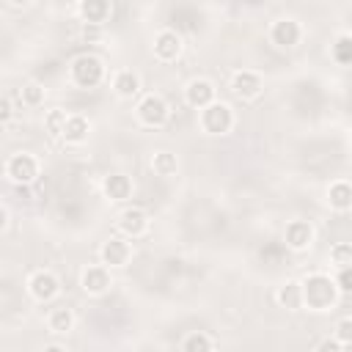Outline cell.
<instances>
[{
    "label": "cell",
    "instance_id": "26",
    "mask_svg": "<svg viewBox=\"0 0 352 352\" xmlns=\"http://www.w3.org/2000/svg\"><path fill=\"white\" fill-rule=\"evenodd\" d=\"M330 258H333V264H336L338 270L352 267V242H338V245H333Z\"/></svg>",
    "mask_w": 352,
    "mask_h": 352
},
{
    "label": "cell",
    "instance_id": "32",
    "mask_svg": "<svg viewBox=\"0 0 352 352\" xmlns=\"http://www.w3.org/2000/svg\"><path fill=\"white\" fill-rule=\"evenodd\" d=\"M82 38L85 41H99L102 38V25H82Z\"/></svg>",
    "mask_w": 352,
    "mask_h": 352
},
{
    "label": "cell",
    "instance_id": "4",
    "mask_svg": "<svg viewBox=\"0 0 352 352\" xmlns=\"http://www.w3.org/2000/svg\"><path fill=\"white\" fill-rule=\"evenodd\" d=\"M231 126H234V113H231L228 104L214 102L206 110H201V129L204 132H209V135H226V132H231Z\"/></svg>",
    "mask_w": 352,
    "mask_h": 352
},
{
    "label": "cell",
    "instance_id": "28",
    "mask_svg": "<svg viewBox=\"0 0 352 352\" xmlns=\"http://www.w3.org/2000/svg\"><path fill=\"white\" fill-rule=\"evenodd\" d=\"M333 338H336L338 344H349V341H352V319H349V316H346V319H338Z\"/></svg>",
    "mask_w": 352,
    "mask_h": 352
},
{
    "label": "cell",
    "instance_id": "15",
    "mask_svg": "<svg viewBox=\"0 0 352 352\" xmlns=\"http://www.w3.org/2000/svg\"><path fill=\"white\" fill-rule=\"evenodd\" d=\"M102 190H104V195H107L110 201H126V198L132 195V182H129V176H124V173H110V176L104 179Z\"/></svg>",
    "mask_w": 352,
    "mask_h": 352
},
{
    "label": "cell",
    "instance_id": "3",
    "mask_svg": "<svg viewBox=\"0 0 352 352\" xmlns=\"http://www.w3.org/2000/svg\"><path fill=\"white\" fill-rule=\"evenodd\" d=\"M3 170H6V179L14 182V184H30L38 176V160L33 154H28V151H16V154H11L6 160Z\"/></svg>",
    "mask_w": 352,
    "mask_h": 352
},
{
    "label": "cell",
    "instance_id": "27",
    "mask_svg": "<svg viewBox=\"0 0 352 352\" xmlns=\"http://www.w3.org/2000/svg\"><path fill=\"white\" fill-rule=\"evenodd\" d=\"M22 102L30 104V107L41 104V102H44V88H41L38 82H28V85H22Z\"/></svg>",
    "mask_w": 352,
    "mask_h": 352
},
{
    "label": "cell",
    "instance_id": "21",
    "mask_svg": "<svg viewBox=\"0 0 352 352\" xmlns=\"http://www.w3.org/2000/svg\"><path fill=\"white\" fill-rule=\"evenodd\" d=\"M47 327H50V333H58V336L69 333V330L74 327V314H72V308H66V305L52 308L50 316H47Z\"/></svg>",
    "mask_w": 352,
    "mask_h": 352
},
{
    "label": "cell",
    "instance_id": "33",
    "mask_svg": "<svg viewBox=\"0 0 352 352\" xmlns=\"http://www.w3.org/2000/svg\"><path fill=\"white\" fill-rule=\"evenodd\" d=\"M44 352H66L60 344H50V346H44Z\"/></svg>",
    "mask_w": 352,
    "mask_h": 352
},
{
    "label": "cell",
    "instance_id": "19",
    "mask_svg": "<svg viewBox=\"0 0 352 352\" xmlns=\"http://www.w3.org/2000/svg\"><path fill=\"white\" fill-rule=\"evenodd\" d=\"M88 132H91V124H88V118L85 116H80V113H74V116H69V121H66V132H63V140L66 143H82L85 138H88Z\"/></svg>",
    "mask_w": 352,
    "mask_h": 352
},
{
    "label": "cell",
    "instance_id": "10",
    "mask_svg": "<svg viewBox=\"0 0 352 352\" xmlns=\"http://www.w3.org/2000/svg\"><path fill=\"white\" fill-rule=\"evenodd\" d=\"M283 245L289 248V250H308L311 245H314V226L308 223V220H292L289 226H286V234H283Z\"/></svg>",
    "mask_w": 352,
    "mask_h": 352
},
{
    "label": "cell",
    "instance_id": "34",
    "mask_svg": "<svg viewBox=\"0 0 352 352\" xmlns=\"http://www.w3.org/2000/svg\"><path fill=\"white\" fill-rule=\"evenodd\" d=\"M344 352H352V341H349V344H344Z\"/></svg>",
    "mask_w": 352,
    "mask_h": 352
},
{
    "label": "cell",
    "instance_id": "14",
    "mask_svg": "<svg viewBox=\"0 0 352 352\" xmlns=\"http://www.w3.org/2000/svg\"><path fill=\"white\" fill-rule=\"evenodd\" d=\"M132 256V245L121 236H110L104 245H102V264L104 267H124Z\"/></svg>",
    "mask_w": 352,
    "mask_h": 352
},
{
    "label": "cell",
    "instance_id": "7",
    "mask_svg": "<svg viewBox=\"0 0 352 352\" xmlns=\"http://www.w3.org/2000/svg\"><path fill=\"white\" fill-rule=\"evenodd\" d=\"M217 88L209 82V80H190L187 82V88H184V99H187V104L190 107H195V110H206L209 104H214L217 99Z\"/></svg>",
    "mask_w": 352,
    "mask_h": 352
},
{
    "label": "cell",
    "instance_id": "25",
    "mask_svg": "<svg viewBox=\"0 0 352 352\" xmlns=\"http://www.w3.org/2000/svg\"><path fill=\"white\" fill-rule=\"evenodd\" d=\"M333 60L341 63V66H352V36L349 33H344V36L336 38V44H333Z\"/></svg>",
    "mask_w": 352,
    "mask_h": 352
},
{
    "label": "cell",
    "instance_id": "22",
    "mask_svg": "<svg viewBox=\"0 0 352 352\" xmlns=\"http://www.w3.org/2000/svg\"><path fill=\"white\" fill-rule=\"evenodd\" d=\"M151 168H154V173L157 176H173L176 170H179V162H176V154H170V151H157L154 157H151Z\"/></svg>",
    "mask_w": 352,
    "mask_h": 352
},
{
    "label": "cell",
    "instance_id": "13",
    "mask_svg": "<svg viewBox=\"0 0 352 352\" xmlns=\"http://www.w3.org/2000/svg\"><path fill=\"white\" fill-rule=\"evenodd\" d=\"M80 286H82L85 294H104L110 289V267H104V264L85 267L82 278H80Z\"/></svg>",
    "mask_w": 352,
    "mask_h": 352
},
{
    "label": "cell",
    "instance_id": "29",
    "mask_svg": "<svg viewBox=\"0 0 352 352\" xmlns=\"http://www.w3.org/2000/svg\"><path fill=\"white\" fill-rule=\"evenodd\" d=\"M336 286H338V292L352 294V267L338 270V275H336Z\"/></svg>",
    "mask_w": 352,
    "mask_h": 352
},
{
    "label": "cell",
    "instance_id": "8",
    "mask_svg": "<svg viewBox=\"0 0 352 352\" xmlns=\"http://www.w3.org/2000/svg\"><path fill=\"white\" fill-rule=\"evenodd\" d=\"M179 55H182V36L176 30H170V28L160 30L154 36V58L162 60V63H170Z\"/></svg>",
    "mask_w": 352,
    "mask_h": 352
},
{
    "label": "cell",
    "instance_id": "16",
    "mask_svg": "<svg viewBox=\"0 0 352 352\" xmlns=\"http://www.w3.org/2000/svg\"><path fill=\"white\" fill-rule=\"evenodd\" d=\"M110 3L107 0H85V3H80V14H82V22L85 25H102V22H107V16H110Z\"/></svg>",
    "mask_w": 352,
    "mask_h": 352
},
{
    "label": "cell",
    "instance_id": "6",
    "mask_svg": "<svg viewBox=\"0 0 352 352\" xmlns=\"http://www.w3.org/2000/svg\"><path fill=\"white\" fill-rule=\"evenodd\" d=\"M28 292H30L33 300H38V302H50V300L58 297L60 283H58V278H55L50 270H36V272L28 278Z\"/></svg>",
    "mask_w": 352,
    "mask_h": 352
},
{
    "label": "cell",
    "instance_id": "20",
    "mask_svg": "<svg viewBox=\"0 0 352 352\" xmlns=\"http://www.w3.org/2000/svg\"><path fill=\"white\" fill-rule=\"evenodd\" d=\"M278 302L289 311H297L302 308V283L300 280H286L280 289H278Z\"/></svg>",
    "mask_w": 352,
    "mask_h": 352
},
{
    "label": "cell",
    "instance_id": "23",
    "mask_svg": "<svg viewBox=\"0 0 352 352\" xmlns=\"http://www.w3.org/2000/svg\"><path fill=\"white\" fill-rule=\"evenodd\" d=\"M212 338L204 333V330H195V333H187L184 341H182V352H212Z\"/></svg>",
    "mask_w": 352,
    "mask_h": 352
},
{
    "label": "cell",
    "instance_id": "2",
    "mask_svg": "<svg viewBox=\"0 0 352 352\" xmlns=\"http://www.w3.org/2000/svg\"><path fill=\"white\" fill-rule=\"evenodd\" d=\"M69 74H72V82L74 85H80V88H96L104 80V63L96 55L82 52V55H77L72 60Z\"/></svg>",
    "mask_w": 352,
    "mask_h": 352
},
{
    "label": "cell",
    "instance_id": "9",
    "mask_svg": "<svg viewBox=\"0 0 352 352\" xmlns=\"http://www.w3.org/2000/svg\"><path fill=\"white\" fill-rule=\"evenodd\" d=\"M264 88V80L258 72H250V69H239L234 72L231 77V91L239 96V99H256Z\"/></svg>",
    "mask_w": 352,
    "mask_h": 352
},
{
    "label": "cell",
    "instance_id": "12",
    "mask_svg": "<svg viewBox=\"0 0 352 352\" xmlns=\"http://www.w3.org/2000/svg\"><path fill=\"white\" fill-rule=\"evenodd\" d=\"M118 228H121L124 236L138 239V236H143L148 231V214L143 209H138V206H129V209H124L118 214Z\"/></svg>",
    "mask_w": 352,
    "mask_h": 352
},
{
    "label": "cell",
    "instance_id": "31",
    "mask_svg": "<svg viewBox=\"0 0 352 352\" xmlns=\"http://www.w3.org/2000/svg\"><path fill=\"white\" fill-rule=\"evenodd\" d=\"M11 116H14V107H11V96L6 94V96L0 99V121H3V124H8V121H11Z\"/></svg>",
    "mask_w": 352,
    "mask_h": 352
},
{
    "label": "cell",
    "instance_id": "11",
    "mask_svg": "<svg viewBox=\"0 0 352 352\" xmlns=\"http://www.w3.org/2000/svg\"><path fill=\"white\" fill-rule=\"evenodd\" d=\"M270 38H272V44H278V47H297L300 38H302V28H300L297 19L283 16V19H278V22L272 25Z\"/></svg>",
    "mask_w": 352,
    "mask_h": 352
},
{
    "label": "cell",
    "instance_id": "24",
    "mask_svg": "<svg viewBox=\"0 0 352 352\" xmlns=\"http://www.w3.org/2000/svg\"><path fill=\"white\" fill-rule=\"evenodd\" d=\"M66 121H69V116L63 113V110H50L47 116H44V129H47V135L50 138H63V132H66Z\"/></svg>",
    "mask_w": 352,
    "mask_h": 352
},
{
    "label": "cell",
    "instance_id": "18",
    "mask_svg": "<svg viewBox=\"0 0 352 352\" xmlns=\"http://www.w3.org/2000/svg\"><path fill=\"white\" fill-rule=\"evenodd\" d=\"M327 201L336 212L352 209V184L349 182H333L330 190H327Z\"/></svg>",
    "mask_w": 352,
    "mask_h": 352
},
{
    "label": "cell",
    "instance_id": "1",
    "mask_svg": "<svg viewBox=\"0 0 352 352\" xmlns=\"http://www.w3.org/2000/svg\"><path fill=\"white\" fill-rule=\"evenodd\" d=\"M300 283H302V305H308L311 311H327L338 297L336 278L324 272H314Z\"/></svg>",
    "mask_w": 352,
    "mask_h": 352
},
{
    "label": "cell",
    "instance_id": "17",
    "mask_svg": "<svg viewBox=\"0 0 352 352\" xmlns=\"http://www.w3.org/2000/svg\"><path fill=\"white\" fill-rule=\"evenodd\" d=\"M113 91H116L121 99H132V96L140 91V77H138L132 69H121V72H116V77H113Z\"/></svg>",
    "mask_w": 352,
    "mask_h": 352
},
{
    "label": "cell",
    "instance_id": "30",
    "mask_svg": "<svg viewBox=\"0 0 352 352\" xmlns=\"http://www.w3.org/2000/svg\"><path fill=\"white\" fill-rule=\"evenodd\" d=\"M316 352H344V344H338L336 338H322L316 344Z\"/></svg>",
    "mask_w": 352,
    "mask_h": 352
},
{
    "label": "cell",
    "instance_id": "5",
    "mask_svg": "<svg viewBox=\"0 0 352 352\" xmlns=\"http://www.w3.org/2000/svg\"><path fill=\"white\" fill-rule=\"evenodd\" d=\"M168 116H170V110H168L165 99L157 96V94H146L140 99V104H138V118L146 126H154V129L157 126H165L168 124Z\"/></svg>",
    "mask_w": 352,
    "mask_h": 352
}]
</instances>
